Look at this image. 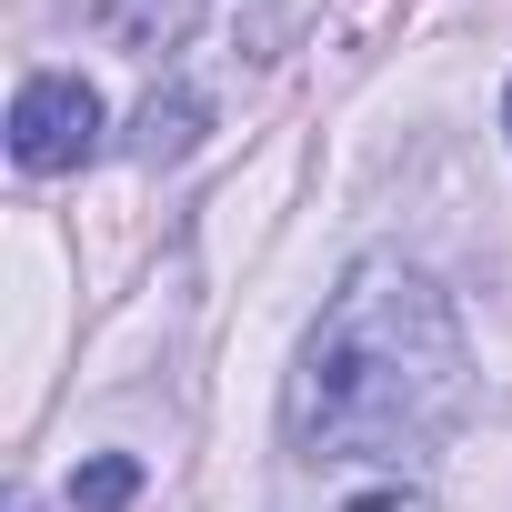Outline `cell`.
Returning a JSON list of instances; mask_svg holds the SVG:
<instances>
[{
    "label": "cell",
    "mask_w": 512,
    "mask_h": 512,
    "mask_svg": "<svg viewBox=\"0 0 512 512\" xmlns=\"http://www.w3.org/2000/svg\"><path fill=\"white\" fill-rule=\"evenodd\" d=\"M462 322L452 302L412 272V262H362L302 372H292V442L302 452H362V462H402V442H432L462 412Z\"/></svg>",
    "instance_id": "obj_1"
},
{
    "label": "cell",
    "mask_w": 512,
    "mask_h": 512,
    "mask_svg": "<svg viewBox=\"0 0 512 512\" xmlns=\"http://www.w3.org/2000/svg\"><path fill=\"white\" fill-rule=\"evenodd\" d=\"M131 492H141V462H121V452H111V462H81V472H71V502H81V512H121Z\"/></svg>",
    "instance_id": "obj_6"
},
{
    "label": "cell",
    "mask_w": 512,
    "mask_h": 512,
    "mask_svg": "<svg viewBox=\"0 0 512 512\" xmlns=\"http://www.w3.org/2000/svg\"><path fill=\"white\" fill-rule=\"evenodd\" d=\"M101 21L121 31V41H141V51H161L181 21H191V0H101Z\"/></svg>",
    "instance_id": "obj_5"
},
{
    "label": "cell",
    "mask_w": 512,
    "mask_h": 512,
    "mask_svg": "<svg viewBox=\"0 0 512 512\" xmlns=\"http://www.w3.org/2000/svg\"><path fill=\"white\" fill-rule=\"evenodd\" d=\"M312 472L282 492V512H432V492L402 462H362V452H302Z\"/></svg>",
    "instance_id": "obj_3"
},
{
    "label": "cell",
    "mask_w": 512,
    "mask_h": 512,
    "mask_svg": "<svg viewBox=\"0 0 512 512\" xmlns=\"http://www.w3.org/2000/svg\"><path fill=\"white\" fill-rule=\"evenodd\" d=\"M191 141H201V101H191V91H171V101L151 91V101H141V161H181Z\"/></svg>",
    "instance_id": "obj_4"
},
{
    "label": "cell",
    "mask_w": 512,
    "mask_h": 512,
    "mask_svg": "<svg viewBox=\"0 0 512 512\" xmlns=\"http://www.w3.org/2000/svg\"><path fill=\"white\" fill-rule=\"evenodd\" d=\"M91 151H101V91L71 81V71L21 81V101H11V161L21 171H81Z\"/></svg>",
    "instance_id": "obj_2"
},
{
    "label": "cell",
    "mask_w": 512,
    "mask_h": 512,
    "mask_svg": "<svg viewBox=\"0 0 512 512\" xmlns=\"http://www.w3.org/2000/svg\"><path fill=\"white\" fill-rule=\"evenodd\" d=\"M502 131H512V91H502Z\"/></svg>",
    "instance_id": "obj_7"
}]
</instances>
